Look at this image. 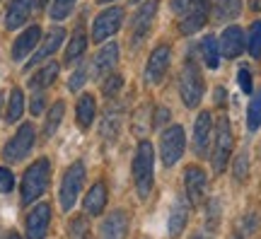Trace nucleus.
I'll list each match as a JSON object with an SVG mask.
<instances>
[{
	"label": "nucleus",
	"instance_id": "obj_1",
	"mask_svg": "<svg viewBox=\"0 0 261 239\" xmlns=\"http://www.w3.org/2000/svg\"><path fill=\"white\" fill-rule=\"evenodd\" d=\"M152 181H155V152L148 140H143L136 150L133 157V184L138 191V198H148L152 191Z\"/></svg>",
	"mask_w": 261,
	"mask_h": 239
},
{
	"label": "nucleus",
	"instance_id": "obj_2",
	"mask_svg": "<svg viewBox=\"0 0 261 239\" xmlns=\"http://www.w3.org/2000/svg\"><path fill=\"white\" fill-rule=\"evenodd\" d=\"M203 75H201V68L194 63V58H187V63L181 68V75H179V94H181V101L187 104L189 109H194L201 104L203 99Z\"/></svg>",
	"mask_w": 261,
	"mask_h": 239
},
{
	"label": "nucleus",
	"instance_id": "obj_3",
	"mask_svg": "<svg viewBox=\"0 0 261 239\" xmlns=\"http://www.w3.org/2000/svg\"><path fill=\"white\" fill-rule=\"evenodd\" d=\"M48 176H51V165H48L46 157L37 160V162L24 172V176H22V203H24V205L34 203L41 193L46 191Z\"/></svg>",
	"mask_w": 261,
	"mask_h": 239
},
{
	"label": "nucleus",
	"instance_id": "obj_4",
	"mask_svg": "<svg viewBox=\"0 0 261 239\" xmlns=\"http://www.w3.org/2000/svg\"><path fill=\"white\" fill-rule=\"evenodd\" d=\"M232 128H230V119L227 116H220L218 119V126H215V145H213V169L220 174L225 167H227V160L232 155Z\"/></svg>",
	"mask_w": 261,
	"mask_h": 239
},
{
	"label": "nucleus",
	"instance_id": "obj_5",
	"mask_svg": "<svg viewBox=\"0 0 261 239\" xmlns=\"http://www.w3.org/2000/svg\"><path fill=\"white\" fill-rule=\"evenodd\" d=\"M83 184H85V165L83 162H73L65 169L63 181H61V208L65 213L75 205L77 196L83 191Z\"/></svg>",
	"mask_w": 261,
	"mask_h": 239
},
{
	"label": "nucleus",
	"instance_id": "obj_6",
	"mask_svg": "<svg viewBox=\"0 0 261 239\" xmlns=\"http://www.w3.org/2000/svg\"><path fill=\"white\" fill-rule=\"evenodd\" d=\"M184 145H187V136L181 126H169L167 130H162L160 138V155H162V165L174 167L184 155Z\"/></svg>",
	"mask_w": 261,
	"mask_h": 239
},
{
	"label": "nucleus",
	"instance_id": "obj_7",
	"mask_svg": "<svg viewBox=\"0 0 261 239\" xmlns=\"http://www.w3.org/2000/svg\"><path fill=\"white\" fill-rule=\"evenodd\" d=\"M155 15H158V0H148L145 5H140V10L133 15V22H130V37H128L130 46H140L148 39L152 22H155Z\"/></svg>",
	"mask_w": 261,
	"mask_h": 239
},
{
	"label": "nucleus",
	"instance_id": "obj_8",
	"mask_svg": "<svg viewBox=\"0 0 261 239\" xmlns=\"http://www.w3.org/2000/svg\"><path fill=\"white\" fill-rule=\"evenodd\" d=\"M34 126L32 123H22L19 130L15 133V138H10V143L5 145L3 150V157H5V162H19V160H24L29 155V150L34 147Z\"/></svg>",
	"mask_w": 261,
	"mask_h": 239
},
{
	"label": "nucleus",
	"instance_id": "obj_9",
	"mask_svg": "<svg viewBox=\"0 0 261 239\" xmlns=\"http://www.w3.org/2000/svg\"><path fill=\"white\" fill-rule=\"evenodd\" d=\"M208 15H211V0H189V8L184 10L181 22H179L181 34L189 37V34H196L198 29H203Z\"/></svg>",
	"mask_w": 261,
	"mask_h": 239
},
{
	"label": "nucleus",
	"instance_id": "obj_10",
	"mask_svg": "<svg viewBox=\"0 0 261 239\" xmlns=\"http://www.w3.org/2000/svg\"><path fill=\"white\" fill-rule=\"evenodd\" d=\"M123 22V10L121 8H112V10H104L97 15V19L92 22V41H104L109 39L112 34H116L121 29Z\"/></svg>",
	"mask_w": 261,
	"mask_h": 239
},
{
	"label": "nucleus",
	"instance_id": "obj_11",
	"mask_svg": "<svg viewBox=\"0 0 261 239\" xmlns=\"http://www.w3.org/2000/svg\"><path fill=\"white\" fill-rule=\"evenodd\" d=\"M169 58H172V51L165 44L150 54L148 65H145V83H150V85L162 83V77H165V73H167V68H169Z\"/></svg>",
	"mask_w": 261,
	"mask_h": 239
},
{
	"label": "nucleus",
	"instance_id": "obj_12",
	"mask_svg": "<svg viewBox=\"0 0 261 239\" xmlns=\"http://www.w3.org/2000/svg\"><path fill=\"white\" fill-rule=\"evenodd\" d=\"M48 222H51V205L48 203L34 205V210L27 215V239H44L48 232Z\"/></svg>",
	"mask_w": 261,
	"mask_h": 239
},
{
	"label": "nucleus",
	"instance_id": "obj_13",
	"mask_svg": "<svg viewBox=\"0 0 261 239\" xmlns=\"http://www.w3.org/2000/svg\"><path fill=\"white\" fill-rule=\"evenodd\" d=\"M211 136H213V119L208 111H201L194 123V152L198 157L208 155V145H211Z\"/></svg>",
	"mask_w": 261,
	"mask_h": 239
},
{
	"label": "nucleus",
	"instance_id": "obj_14",
	"mask_svg": "<svg viewBox=\"0 0 261 239\" xmlns=\"http://www.w3.org/2000/svg\"><path fill=\"white\" fill-rule=\"evenodd\" d=\"M63 39H65V29L63 27H54V29H51L46 37H44L41 46H39L37 51H34V56L29 58L27 68H34V65H39L41 61H46L48 56H54V51H56V48H61Z\"/></svg>",
	"mask_w": 261,
	"mask_h": 239
},
{
	"label": "nucleus",
	"instance_id": "obj_15",
	"mask_svg": "<svg viewBox=\"0 0 261 239\" xmlns=\"http://www.w3.org/2000/svg\"><path fill=\"white\" fill-rule=\"evenodd\" d=\"M119 63V46L116 44H107V46L99 48V54L94 56L92 61V77L99 80L104 75H109Z\"/></svg>",
	"mask_w": 261,
	"mask_h": 239
},
{
	"label": "nucleus",
	"instance_id": "obj_16",
	"mask_svg": "<svg viewBox=\"0 0 261 239\" xmlns=\"http://www.w3.org/2000/svg\"><path fill=\"white\" fill-rule=\"evenodd\" d=\"M184 186H187V196H189V203H203L205 198V186H208V179H205L203 169L198 167H189L187 174H184Z\"/></svg>",
	"mask_w": 261,
	"mask_h": 239
},
{
	"label": "nucleus",
	"instance_id": "obj_17",
	"mask_svg": "<svg viewBox=\"0 0 261 239\" xmlns=\"http://www.w3.org/2000/svg\"><path fill=\"white\" fill-rule=\"evenodd\" d=\"M39 39H41V27L32 24L29 29H24V32L15 39V44H12V58H15V61H22L24 56H29L37 48Z\"/></svg>",
	"mask_w": 261,
	"mask_h": 239
},
{
	"label": "nucleus",
	"instance_id": "obj_18",
	"mask_svg": "<svg viewBox=\"0 0 261 239\" xmlns=\"http://www.w3.org/2000/svg\"><path fill=\"white\" fill-rule=\"evenodd\" d=\"M128 234V215L126 210H114L102 225V239H126Z\"/></svg>",
	"mask_w": 261,
	"mask_h": 239
},
{
	"label": "nucleus",
	"instance_id": "obj_19",
	"mask_svg": "<svg viewBox=\"0 0 261 239\" xmlns=\"http://www.w3.org/2000/svg\"><path fill=\"white\" fill-rule=\"evenodd\" d=\"M34 3H37V0H12L10 8H8V15H5V27L8 29L22 27V24L29 19V15H32Z\"/></svg>",
	"mask_w": 261,
	"mask_h": 239
},
{
	"label": "nucleus",
	"instance_id": "obj_20",
	"mask_svg": "<svg viewBox=\"0 0 261 239\" xmlns=\"http://www.w3.org/2000/svg\"><path fill=\"white\" fill-rule=\"evenodd\" d=\"M244 51V32L240 27H227L220 39V54L225 58H237Z\"/></svg>",
	"mask_w": 261,
	"mask_h": 239
},
{
	"label": "nucleus",
	"instance_id": "obj_21",
	"mask_svg": "<svg viewBox=\"0 0 261 239\" xmlns=\"http://www.w3.org/2000/svg\"><path fill=\"white\" fill-rule=\"evenodd\" d=\"M58 70H61V65H58L56 61H48L46 65H41L37 73L29 77V87H32V92H44L46 87H51V85L56 83Z\"/></svg>",
	"mask_w": 261,
	"mask_h": 239
},
{
	"label": "nucleus",
	"instance_id": "obj_22",
	"mask_svg": "<svg viewBox=\"0 0 261 239\" xmlns=\"http://www.w3.org/2000/svg\"><path fill=\"white\" fill-rule=\"evenodd\" d=\"M187 220H189V208L184 198H177L174 205H172V210H169V220H167V232L169 237H179L181 230L187 227Z\"/></svg>",
	"mask_w": 261,
	"mask_h": 239
},
{
	"label": "nucleus",
	"instance_id": "obj_23",
	"mask_svg": "<svg viewBox=\"0 0 261 239\" xmlns=\"http://www.w3.org/2000/svg\"><path fill=\"white\" fill-rule=\"evenodd\" d=\"M107 205V186L99 181L90 189V193L85 196V213L87 215H99Z\"/></svg>",
	"mask_w": 261,
	"mask_h": 239
},
{
	"label": "nucleus",
	"instance_id": "obj_24",
	"mask_svg": "<svg viewBox=\"0 0 261 239\" xmlns=\"http://www.w3.org/2000/svg\"><path fill=\"white\" fill-rule=\"evenodd\" d=\"M77 123H80V128H90L94 121V114H97V101H94L92 94H83L80 99H77Z\"/></svg>",
	"mask_w": 261,
	"mask_h": 239
},
{
	"label": "nucleus",
	"instance_id": "obj_25",
	"mask_svg": "<svg viewBox=\"0 0 261 239\" xmlns=\"http://www.w3.org/2000/svg\"><path fill=\"white\" fill-rule=\"evenodd\" d=\"M198 51H201V56H203V63L211 68V70H215L218 68V63H220V44L215 41V37H203V41H201V46H198Z\"/></svg>",
	"mask_w": 261,
	"mask_h": 239
},
{
	"label": "nucleus",
	"instance_id": "obj_26",
	"mask_svg": "<svg viewBox=\"0 0 261 239\" xmlns=\"http://www.w3.org/2000/svg\"><path fill=\"white\" fill-rule=\"evenodd\" d=\"M242 12V0H215V19L227 22Z\"/></svg>",
	"mask_w": 261,
	"mask_h": 239
},
{
	"label": "nucleus",
	"instance_id": "obj_27",
	"mask_svg": "<svg viewBox=\"0 0 261 239\" xmlns=\"http://www.w3.org/2000/svg\"><path fill=\"white\" fill-rule=\"evenodd\" d=\"M22 111H24V94H22V90H12L10 92V101H8V111H5V119H8V123H15V121L22 119Z\"/></svg>",
	"mask_w": 261,
	"mask_h": 239
},
{
	"label": "nucleus",
	"instance_id": "obj_28",
	"mask_svg": "<svg viewBox=\"0 0 261 239\" xmlns=\"http://www.w3.org/2000/svg\"><path fill=\"white\" fill-rule=\"evenodd\" d=\"M63 114H65V104H63V101H56V104L48 109L46 123H44V136H46V138H51V136L58 130L61 121H63Z\"/></svg>",
	"mask_w": 261,
	"mask_h": 239
},
{
	"label": "nucleus",
	"instance_id": "obj_29",
	"mask_svg": "<svg viewBox=\"0 0 261 239\" xmlns=\"http://www.w3.org/2000/svg\"><path fill=\"white\" fill-rule=\"evenodd\" d=\"M85 48H87V37H85V32H75V37L70 39V44L65 48V61H68V63L77 61V58L85 54Z\"/></svg>",
	"mask_w": 261,
	"mask_h": 239
},
{
	"label": "nucleus",
	"instance_id": "obj_30",
	"mask_svg": "<svg viewBox=\"0 0 261 239\" xmlns=\"http://www.w3.org/2000/svg\"><path fill=\"white\" fill-rule=\"evenodd\" d=\"M116 133H119V107H114V109L109 107V111H107V116L102 121V138L114 140Z\"/></svg>",
	"mask_w": 261,
	"mask_h": 239
},
{
	"label": "nucleus",
	"instance_id": "obj_31",
	"mask_svg": "<svg viewBox=\"0 0 261 239\" xmlns=\"http://www.w3.org/2000/svg\"><path fill=\"white\" fill-rule=\"evenodd\" d=\"M261 126V92L254 94V99L249 101V109H247V128L252 130H259Z\"/></svg>",
	"mask_w": 261,
	"mask_h": 239
},
{
	"label": "nucleus",
	"instance_id": "obj_32",
	"mask_svg": "<svg viewBox=\"0 0 261 239\" xmlns=\"http://www.w3.org/2000/svg\"><path fill=\"white\" fill-rule=\"evenodd\" d=\"M87 77H90V63H80L75 68V73L70 75V80H68V90H70V92H77V90L87 83Z\"/></svg>",
	"mask_w": 261,
	"mask_h": 239
},
{
	"label": "nucleus",
	"instance_id": "obj_33",
	"mask_svg": "<svg viewBox=\"0 0 261 239\" xmlns=\"http://www.w3.org/2000/svg\"><path fill=\"white\" fill-rule=\"evenodd\" d=\"M73 5H75V0H54L51 8H48V17L61 22V19H65L68 15H70Z\"/></svg>",
	"mask_w": 261,
	"mask_h": 239
},
{
	"label": "nucleus",
	"instance_id": "obj_34",
	"mask_svg": "<svg viewBox=\"0 0 261 239\" xmlns=\"http://www.w3.org/2000/svg\"><path fill=\"white\" fill-rule=\"evenodd\" d=\"M247 48L254 58H261V19L254 22L249 27V39H247Z\"/></svg>",
	"mask_w": 261,
	"mask_h": 239
},
{
	"label": "nucleus",
	"instance_id": "obj_35",
	"mask_svg": "<svg viewBox=\"0 0 261 239\" xmlns=\"http://www.w3.org/2000/svg\"><path fill=\"white\" fill-rule=\"evenodd\" d=\"M247 174H249V155L247 152H240L234 157V165H232V176L234 181H247Z\"/></svg>",
	"mask_w": 261,
	"mask_h": 239
},
{
	"label": "nucleus",
	"instance_id": "obj_36",
	"mask_svg": "<svg viewBox=\"0 0 261 239\" xmlns=\"http://www.w3.org/2000/svg\"><path fill=\"white\" fill-rule=\"evenodd\" d=\"M121 87H123V77L119 73H112L102 83V94H104V97H116Z\"/></svg>",
	"mask_w": 261,
	"mask_h": 239
},
{
	"label": "nucleus",
	"instance_id": "obj_37",
	"mask_svg": "<svg viewBox=\"0 0 261 239\" xmlns=\"http://www.w3.org/2000/svg\"><path fill=\"white\" fill-rule=\"evenodd\" d=\"M205 225H208L211 230H218V225H220V201H215V198H211V201H208Z\"/></svg>",
	"mask_w": 261,
	"mask_h": 239
},
{
	"label": "nucleus",
	"instance_id": "obj_38",
	"mask_svg": "<svg viewBox=\"0 0 261 239\" xmlns=\"http://www.w3.org/2000/svg\"><path fill=\"white\" fill-rule=\"evenodd\" d=\"M237 83H240V87H242V92H252L254 85H252V73H249V68L247 65H242L240 68V73H237Z\"/></svg>",
	"mask_w": 261,
	"mask_h": 239
},
{
	"label": "nucleus",
	"instance_id": "obj_39",
	"mask_svg": "<svg viewBox=\"0 0 261 239\" xmlns=\"http://www.w3.org/2000/svg\"><path fill=\"white\" fill-rule=\"evenodd\" d=\"M12 186H15V176H12V172L5 169V167H0V193L12 191Z\"/></svg>",
	"mask_w": 261,
	"mask_h": 239
},
{
	"label": "nucleus",
	"instance_id": "obj_40",
	"mask_svg": "<svg viewBox=\"0 0 261 239\" xmlns=\"http://www.w3.org/2000/svg\"><path fill=\"white\" fill-rule=\"evenodd\" d=\"M87 234V225H85L83 218H75L73 225H70V239H85Z\"/></svg>",
	"mask_w": 261,
	"mask_h": 239
},
{
	"label": "nucleus",
	"instance_id": "obj_41",
	"mask_svg": "<svg viewBox=\"0 0 261 239\" xmlns=\"http://www.w3.org/2000/svg\"><path fill=\"white\" fill-rule=\"evenodd\" d=\"M44 107H46V97H44V92H37L34 97H32V101H29V111L37 116V114L44 111Z\"/></svg>",
	"mask_w": 261,
	"mask_h": 239
},
{
	"label": "nucleus",
	"instance_id": "obj_42",
	"mask_svg": "<svg viewBox=\"0 0 261 239\" xmlns=\"http://www.w3.org/2000/svg\"><path fill=\"white\" fill-rule=\"evenodd\" d=\"M167 119H169V111L165 109V107H158V114H155V128H160Z\"/></svg>",
	"mask_w": 261,
	"mask_h": 239
},
{
	"label": "nucleus",
	"instance_id": "obj_43",
	"mask_svg": "<svg viewBox=\"0 0 261 239\" xmlns=\"http://www.w3.org/2000/svg\"><path fill=\"white\" fill-rule=\"evenodd\" d=\"M189 8V0H172V10L177 15H184V10Z\"/></svg>",
	"mask_w": 261,
	"mask_h": 239
},
{
	"label": "nucleus",
	"instance_id": "obj_44",
	"mask_svg": "<svg viewBox=\"0 0 261 239\" xmlns=\"http://www.w3.org/2000/svg\"><path fill=\"white\" fill-rule=\"evenodd\" d=\"M223 99H225V90L223 87H218V92H215V101H218V104H223Z\"/></svg>",
	"mask_w": 261,
	"mask_h": 239
},
{
	"label": "nucleus",
	"instance_id": "obj_45",
	"mask_svg": "<svg viewBox=\"0 0 261 239\" xmlns=\"http://www.w3.org/2000/svg\"><path fill=\"white\" fill-rule=\"evenodd\" d=\"M3 239H22V237H19L17 232H8V234H5V237H3Z\"/></svg>",
	"mask_w": 261,
	"mask_h": 239
},
{
	"label": "nucleus",
	"instance_id": "obj_46",
	"mask_svg": "<svg viewBox=\"0 0 261 239\" xmlns=\"http://www.w3.org/2000/svg\"><path fill=\"white\" fill-rule=\"evenodd\" d=\"M37 3H39V8H46L48 5V0H37Z\"/></svg>",
	"mask_w": 261,
	"mask_h": 239
},
{
	"label": "nucleus",
	"instance_id": "obj_47",
	"mask_svg": "<svg viewBox=\"0 0 261 239\" xmlns=\"http://www.w3.org/2000/svg\"><path fill=\"white\" fill-rule=\"evenodd\" d=\"M194 239H211L208 234H194Z\"/></svg>",
	"mask_w": 261,
	"mask_h": 239
},
{
	"label": "nucleus",
	"instance_id": "obj_48",
	"mask_svg": "<svg viewBox=\"0 0 261 239\" xmlns=\"http://www.w3.org/2000/svg\"><path fill=\"white\" fill-rule=\"evenodd\" d=\"M230 239H242V237H240V234H232V237H230Z\"/></svg>",
	"mask_w": 261,
	"mask_h": 239
},
{
	"label": "nucleus",
	"instance_id": "obj_49",
	"mask_svg": "<svg viewBox=\"0 0 261 239\" xmlns=\"http://www.w3.org/2000/svg\"><path fill=\"white\" fill-rule=\"evenodd\" d=\"M0 109H3V94H0Z\"/></svg>",
	"mask_w": 261,
	"mask_h": 239
},
{
	"label": "nucleus",
	"instance_id": "obj_50",
	"mask_svg": "<svg viewBox=\"0 0 261 239\" xmlns=\"http://www.w3.org/2000/svg\"><path fill=\"white\" fill-rule=\"evenodd\" d=\"M99 3H112V0H99Z\"/></svg>",
	"mask_w": 261,
	"mask_h": 239
},
{
	"label": "nucleus",
	"instance_id": "obj_51",
	"mask_svg": "<svg viewBox=\"0 0 261 239\" xmlns=\"http://www.w3.org/2000/svg\"><path fill=\"white\" fill-rule=\"evenodd\" d=\"M128 3H138V0H128Z\"/></svg>",
	"mask_w": 261,
	"mask_h": 239
}]
</instances>
